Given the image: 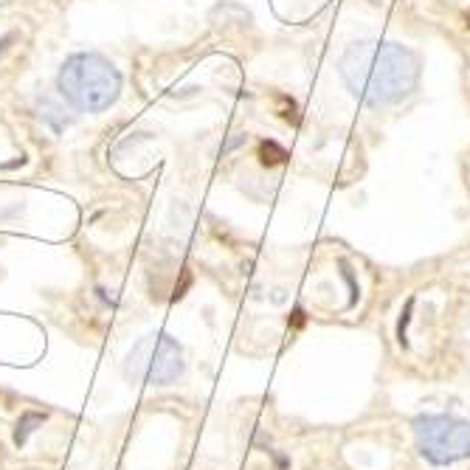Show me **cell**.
<instances>
[{"instance_id": "obj_1", "label": "cell", "mask_w": 470, "mask_h": 470, "mask_svg": "<svg viewBox=\"0 0 470 470\" xmlns=\"http://www.w3.org/2000/svg\"><path fill=\"white\" fill-rule=\"evenodd\" d=\"M341 76L363 105L383 107L414 90L420 60L397 43H355L341 56Z\"/></svg>"}, {"instance_id": "obj_2", "label": "cell", "mask_w": 470, "mask_h": 470, "mask_svg": "<svg viewBox=\"0 0 470 470\" xmlns=\"http://www.w3.org/2000/svg\"><path fill=\"white\" fill-rule=\"evenodd\" d=\"M56 88L76 110L102 113L122 93V73L102 54H73L65 60Z\"/></svg>"}, {"instance_id": "obj_3", "label": "cell", "mask_w": 470, "mask_h": 470, "mask_svg": "<svg viewBox=\"0 0 470 470\" xmlns=\"http://www.w3.org/2000/svg\"><path fill=\"white\" fill-rule=\"evenodd\" d=\"M124 372L147 386H169L184 375V349L167 332H152L130 349Z\"/></svg>"}, {"instance_id": "obj_4", "label": "cell", "mask_w": 470, "mask_h": 470, "mask_svg": "<svg viewBox=\"0 0 470 470\" xmlns=\"http://www.w3.org/2000/svg\"><path fill=\"white\" fill-rule=\"evenodd\" d=\"M420 454L431 465H454L470 457V423L450 414H420L414 420Z\"/></svg>"}, {"instance_id": "obj_5", "label": "cell", "mask_w": 470, "mask_h": 470, "mask_svg": "<svg viewBox=\"0 0 470 470\" xmlns=\"http://www.w3.org/2000/svg\"><path fill=\"white\" fill-rule=\"evenodd\" d=\"M48 414H43V411H26V414L21 417V423H17L14 428V442L17 445H26V440L37 431V425H43Z\"/></svg>"}]
</instances>
